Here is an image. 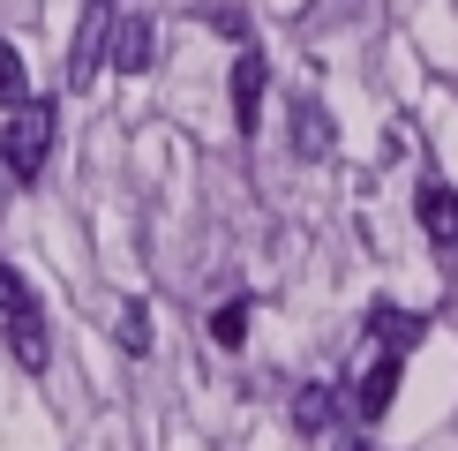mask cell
Listing matches in <instances>:
<instances>
[{
    "instance_id": "8992f818",
    "label": "cell",
    "mask_w": 458,
    "mask_h": 451,
    "mask_svg": "<svg viewBox=\"0 0 458 451\" xmlns=\"http://www.w3.org/2000/svg\"><path fill=\"white\" fill-rule=\"evenodd\" d=\"M421 234L436 241V249H458V196H451L444 181L421 188Z\"/></svg>"
},
{
    "instance_id": "52a82bcc",
    "label": "cell",
    "mask_w": 458,
    "mask_h": 451,
    "mask_svg": "<svg viewBox=\"0 0 458 451\" xmlns=\"http://www.w3.org/2000/svg\"><path fill=\"white\" fill-rule=\"evenodd\" d=\"M150 53H158V38H150L143 15L113 23V68H121V75H143V68H150Z\"/></svg>"
},
{
    "instance_id": "6da1fadb",
    "label": "cell",
    "mask_w": 458,
    "mask_h": 451,
    "mask_svg": "<svg viewBox=\"0 0 458 451\" xmlns=\"http://www.w3.org/2000/svg\"><path fill=\"white\" fill-rule=\"evenodd\" d=\"M46 150H53V106L46 98H23L8 113V136H0L8 181H38V174H46Z\"/></svg>"
},
{
    "instance_id": "ba28073f",
    "label": "cell",
    "mask_w": 458,
    "mask_h": 451,
    "mask_svg": "<svg viewBox=\"0 0 458 451\" xmlns=\"http://www.w3.org/2000/svg\"><path fill=\"white\" fill-rule=\"evenodd\" d=\"M23 98H30V75H23V53H15L8 38H0V106L15 113V106H23Z\"/></svg>"
},
{
    "instance_id": "5bb4252c",
    "label": "cell",
    "mask_w": 458,
    "mask_h": 451,
    "mask_svg": "<svg viewBox=\"0 0 458 451\" xmlns=\"http://www.w3.org/2000/svg\"><path fill=\"white\" fill-rule=\"evenodd\" d=\"M23 301H30V294H23V278H15L8 263H0V316H8V309H23Z\"/></svg>"
},
{
    "instance_id": "4fadbf2b",
    "label": "cell",
    "mask_w": 458,
    "mask_h": 451,
    "mask_svg": "<svg viewBox=\"0 0 458 451\" xmlns=\"http://www.w3.org/2000/svg\"><path fill=\"white\" fill-rule=\"evenodd\" d=\"M293 421H301V429H323V421H331V391L309 384V391H301V406H293Z\"/></svg>"
},
{
    "instance_id": "3957f363",
    "label": "cell",
    "mask_w": 458,
    "mask_h": 451,
    "mask_svg": "<svg viewBox=\"0 0 458 451\" xmlns=\"http://www.w3.org/2000/svg\"><path fill=\"white\" fill-rule=\"evenodd\" d=\"M263 83H271L263 53H241L233 61V128L241 136H256V121H263Z\"/></svg>"
},
{
    "instance_id": "8fae6325",
    "label": "cell",
    "mask_w": 458,
    "mask_h": 451,
    "mask_svg": "<svg viewBox=\"0 0 458 451\" xmlns=\"http://www.w3.org/2000/svg\"><path fill=\"white\" fill-rule=\"evenodd\" d=\"M323 150H331V121L316 106H301V158H323Z\"/></svg>"
},
{
    "instance_id": "30bf717a",
    "label": "cell",
    "mask_w": 458,
    "mask_h": 451,
    "mask_svg": "<svg viewBox=\"0 0 458 451\" xmlns=\"http://www.w3.org/2000/svg\"><path fill=\"white\" fill-rule=\"evenodd\" d=\"M211 338H218V346H225V353H233V346H241V338H248V301H225V309L211 316Z\"/></svg>"
},
{
    "instance_id": "7a4b0ae2",
    "label": "cell",
    "mask_w": 458,
    "mask_h": 451,
    "mask_svg": "<svg viewBox=\"0 0 458 451\" xmlns=\"http://www.w3.org/2000/svg\"><path fill=\"white\" fill-rule=\"evenodd\" d=\"M106 38H113V8L90 0V8H83V38H75V53H68L75 90H90V75H98V61H106Z\"/></svg>"
},
{
    "instance_id": "5b68a950",
    "label": "cell",
    "mask_w": 458,
    "mask_h": 451,
    "mask_svg": "<svg viewBox=\"0 0 458 451\" xmlns=\"http://www.w3.org/2000/svg\"><path fill=\"white\" fill-rule=\"evenodd\" d=\"M8 353L23 369H46V316H38V301H23V309H8Z\"/></svg>"
},
{
    "instance_id": "277c9868",
    "label": "cell",
    "mask_w": 458,
    "mask_h": 451,
    "mask_svg": "<svg viewBox=\"0 0 458 451\" xmlns=\"http://www.w3.org/2000/svg\"><path fill=\"white\" fill-rule=\"evenodd\" d=\"M398 369H406V353H384V362L360 376V391H353L360 421H384V413H391V399H398Z\"/></svg>"
},
{
    "instance_id": "9a60e30c",
    "label": "cell",
    "mask_w": 458,
    "mask_h": 451,
    "mask_svg": "<svg viewBox=\"0 0 458 451\" xmlns=\"http://www.w3.org/2000/svg\"><path fill=\"white\" fill-rule=\"evenodd\" d=\"M8 188H15V181H8V166H0V203H8Z\"/></svg>"
},
{
    "instance_id": "9c48e42d",
    "label": "cell",
    "mask_w": 458,
    "mask_h": 451,
    "mask_svg": "<svg viewBox=\"0 0 458 451\" xmlns=\"http://www.w3.org/2000/svg\"><path fill=\"white\" fill-rule=\"evenodd\" d=\"M376 331H384L391 353H406L413 338H421V316H398V309H376Z\"/></svg>"
},
{
    "instance_id": "2e32d148",
    "label": "cell",
    "mask_w": 458,
    "mask_h": 451,
    "mask_svg": "<svg viewBox=\"0 0 458 451\" xmlns=\"http://www.w3.org/2000/svg\"><path fill=\"white\" fill-rule=\"evenodd\" d=\"M346 451H360V444H346Z\"/></svg>"
},
{
    "instance_id": "7c38bea8",
    "label": "cell",
    "mask_w": 458,
    "mask_h": 451,
    "mask_svg": "<svg viewBox=\"0 0 458 451\" xmlns=\"http://www.w3.org/2000/svg\"><path fill=\"white\" fill-rule=\"evenodd\" d=\"M121 346H128V353H150V316H143V301H128V309H121Z\"/></svg>"
}]
</instances>
